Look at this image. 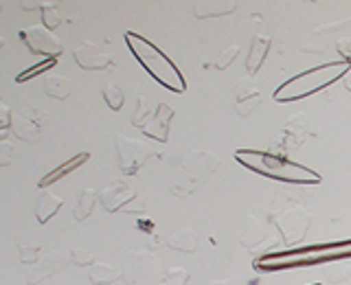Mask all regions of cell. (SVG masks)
Returning <instances> with one entry per match:
<instances>
[{
    "mask_svg": "<svg viewBox=\"0 0 351 285\" xmlns=\"http://www.w3.org/2000/svg\"><path fill=\"white\" fill-rule=\"evenodd\" d=\"M347 90H351V79H347Z\"/></svg>",
    "mask_w": 351,
    "mask_h": 285,
    "instance_id": "26",
    "label": "cell"
},
{
    "mask_svg": "<svg viewBox=\"0 0 351 285\" xmlns=\"http://www.w3.org/2000/svg\"><path fill=\"white\" fill-rule=\"evenodd\" d=\"M117 142H119V147H117L119 162H121V169H123L125 173H134L152 156V151L147 149V145H143V142H138V140L117 138Z\"/></svg>",
    "mask_w": 351,
    "mask_h": 285,
    "instance_id": "6",
    "label": "cell"
},
{
    "mask_svg": "<svg viewBox=\"0 0 351 285\" xmlns=\"http://www.w3.org/2000/svg\"><path fill=\"white\" fill-rule=\"evenodd\" d=\"M171 119H173V110L169 106L160 103L156 112H154L152 119L145 123V127H143V132H145L147 136L165 142V140H167V136H169V123H171Z\"/></svg>",
    "mask_w": 351,
    "mask_h": 285,
    "instance_id": "8",
    "label": "cell"
},
{
    "mask_svg": "<svg viewBox=\"0 0 351 285\" xmlns=\"http://www.w3.org/2000/svg\"><path fill=\"white\" fill-rule=\"evenodd\" d=\"M22 42L27 44L29 51H33L36 55H42V58H58L62 53V42L51 33V29L44 27H29L25 31H20Z\"/></svg>",
    "mask_w": 351,
    "mask_h": 285,
    "instance_id": "5",
    "label": "cell"
},
{
    "mask_svg": "<svg viewBox=\"0 0 351 285\" xmlns=\"http://www.w3.org/2000/svg\"><path fill=\"white\" fill-rule=\"evenodd\" d=\"M104 99H106V103H108L110 110H112V112H119V110L123 108V103H125L123 90H121V88H117V86H106Z\"/></svg>",
    "mask_w": 351,
    "mask_h": 285,
    "instance_id": "18",
    "label": "cell"
},
{
    "mask_svg": "<svg viewBox=\"0 0 351 285\" xmlns=\"http://www.w3.org/2000/svg\"><path fill=\"white\" fill-rule=\"evenodd\" d=\"M239 55V47H230V51H224V53H219V58H217V62H213V66L217 71H224L226 66H230L233 64V60Z\"/></svg>",
    "mask_w": 351,
    "mask_h": 285,
    "instance_id": "23",
    "label": "cell"
},
{
    "mask_svg": "<svg viewBox=\"0 0 351 285\" xmlns=\"http://www.w3.org/2000/svg\"><path fill=\"white\" fill-rule=\"evenodd\" d=\"M71 255L75 257V263H80V266H86V263L90 261V252H86V250H80V248H77V250H73Z\"/></svg>",
    "mask_w": 351,
    "mask_h": 285,
    "instance_id": "25",
    "label": "cell"
},
{
    "mask_svg": "<svg viewBox=\"0 0 351 285\" xmlns=\"http://www.w3.org/2000/svg\"><path fill=\"white\" fill-rule=\"evenodd\" d=\"M18 129H16V134L20 136V138H25V140H29V134L27 132L31 129L33 134H36V138H40V125L36 123L33 119H27V116H22L20 121H18V125H16Z\"/></svg>",
    "mask_w": 351,
    "mask_h": 285,
    "instance_id": "21",
    "label": "cell"
},
{
    "mask_svg": "<svg viewBox=\"0 0 351 285\" xmlns=\"http://www.w3.org/2000/svg\"><path fill=\"white\" fill-rule=\"evenodd\" d=\"M268 49H270V38L255 36V40H252V47H250V53H248V60H246V71L250 75H257L263 60H266Z\"/></svg>",
    "mask_w": 351,
    "mask_h": 285,
    "instance_id": "10",
    "label": "cell"
},
{
    "mask_svg": "<svg viewBox=\"0 0 351 285\" xmlns=\"http://www.w3.org/2000/svg\"><path fill=\"white\" fill-rule=\"evenodd\" d=\"M86 160H88V153H77V156H75L73 160L64 162L62 167L53 169L51 173H47V175H44V178H42V180H40L38 184H40V186H49V184H53V182H58L60 178H64L66 173H69V171H73V169H77V167H80V164H82V162H86Z\"/></svg>",
    "mask_w": 351,
    "mask_h": 285,
    "instance_id": "13",
    "label": "cell"
},
{
    "mask_svg": "<svg viewBox=\"0 0 351 285\" xmlns=\"http://www.w3.org/2000/svg\"><path fill=\"white\" fill-rule=\"evenodd\" d=\"M303 208H290V211H285L279 219V226H288L292 224L290 228H283V233H285V239L288 241H294V239H301L305 233H307V228H310V224H299L296 222V217L301 215Z\"/></svg>",
    "mask_w": 351,
    "mask_h": 285,
    "instance_id": "11",
    "label": "cell"
},
{
    "mask_svg": "<svg viewBox=\"0 0 351 285\" xmlns=\"http://www.w3.org/2000/svg\"><path fill=\"white\" fill-rule=\"evenodd\" d=\"M351 257V241H338V244H318L288 252H272L268 257L255 261V268L263 272H277L290 268H310L321 266L327 261H338Z\"/></svg>",
    "mask_w": 351,
    "mask_h": 285,
    "instance_id": "2",
    "label": "cell"
},
{
    "mask_svg": "<svg viewBox=\"0 0 351 285\" xmlns=\"http://www.w3.org/2000/svg\"><path fill=\"white\" fill-rule=\"evenodd\" d=\"M186 281H189V274H186L184 270H180V268H173V270H169L167 274H165V279H162L160 285H184Z\"/></svg>",
    "mask_w": 351,
    "mask_h": 285,
    "instance_id": "22",
    "label": "cell"
},
{
    "mask_svg": "<svg viewBox=\"0 0 351 285\" xmlns=\"http://www.w3.org/2000/svg\"><path fill=\"white\" fill-rule=\"evenodd\" d=\"M213 285H233V283H213Z\"/></svg>",
    "mask_w": 351,
    "mask_h": 285,
    "instance_id": "27",
    "label": "cell"
},
{
    "mask_svg": "<svg viewBox=\"0 0 351 285\" xmlns=\"http://www.w3.org/2000/svg\"><path fill=\"white\" fill-rule=\"evenodd\" d=\"M136 197V193L130 189L128 184H123V182H117V184H112V186H108V189L101 193V202H104V206L108 208V211H119L121 206H123L125 202H130V200H134Z\"/></svg>",
    "mask_w": 351,
    "mask_h": 285,
    "instance_id": "9",
    "label": "cell"
},
{
    "mask_svg": "<svg viewBox=\"0 0 351 285\" xmlns=\"http://www.w3.org/2000/svg\"><path fill=\"white\" fill-rule=\"evenodd\" d=\"M125 42H128V49L132 51V55L136 58V62L152 75V79H156L160 86H165L167 90H171L176 95L186 92V82H184L180 69L158 47H154L149 40H145L143 36H138V33H132V31L125 33Z\"/></svg>",
    "mask_w": 351,
    "mask_h": 285,
    "instance_id": "3",
    "label": "cell"
},
{
    "mask_svg": "<svg viewBox=\"0 0 351 285\" xmlns=\"http://www.w3.org/2000/svg\"><path fill=\"white\" fill-rule=\"evenodd\" d=\"M58 64V58H51V60H42L38 66H33V69H29V71H25L20 77H16L18 82H27V79H31L33 75H42V73H47L49 69H53V66Z\"/></svg>",
    "mask_w": 351,
    "mask_h": 285,
    "instance_id": "20",
    "label": "cell"
},
{
    "mask_svg": "<svg viewBox=\"0 0 351 285\" xmlns=\"http://www.w3.org/2000/svg\"><path fill=\"white\" fill-rule=\"evenodd\" d=\"M235 158L239 164H244L246 169L263 175V178L277 180V182H288V184L321 182V175L316 171L303 167L299 162H292L290 158H285L283 153H270V151H259V149H237Z\"/></svg>",
    "mask_w": 351,
    "mask_h": 285,
    "instance_id": "1",
    "label": "cell"
},
{
    "mask_svg": "<svg viewBox=\"0 0 351 285\" xmlns=\"http://www.w3.org/2000/svg\"><path fill=\"white\" fill-rule=\"evenodd\" d=\"M42 22L47 25V29H55L62 25V16H60V9L55 5H44L42 7Z\"/></svg>",
    "mask_w": 351,
    "mask_h": 285,
    "instance_id": "19",
    "label": "cell"
},
{
    "mask_svg": "<svg viewBox=\"0 0 351 285\" xmlns=\"http://www.w3.org/2000/svg\"><path fill=\"white\" fill-rule=\"evenodd\" d=\"M44 90H47V95H49V97L60 99V101H64V99L71 95V84L64 79V75L47 77V79H44Z\"/></svg>",
    "mask_w": 351,
    "mask_h": 285,
    "instance_id": "14",
    "label": "cell"
},
{
    "mask_svg": "<svg viewBox=\"0 0 351 285\" xmlns=\"http://www.w3.org/2000/svg\"><path fill=\"white\" fill-rule=\"evenodd\" d=\"M169 246L176 248V250H182V252H191L195 248V233L186 228V230H182V233L173 235L169 239Z\"/></svg>",
    "mask_w": 351,
    "mask_h": 285,
    "instance_id": "17",
    "label": "cell"
},
{
    "mask_svg": "<svg viewBox=\"0 0 351 285\" xmlns=\"http://www.w3.org/2000/svg\"><path fill=\"white\" fill-rule=\"evenodd\" d=\"M338 53H340V58H343V62H347L351 66V38H343L338 42Z\"/></svg>",
    "mask_w": 351,
    "mask_h": 285,
    "instance_id": "24",
    "label": "cell"
},
{
    "mask_svg": "<svg viewBox=\"0 0 351 285\" xmlns=\"http://www.w3.org/2000/svg\"><path fill=\"white\" fill-rule=\"evenodd\" d=\"M75 60L86 71H104L108 66H112V55L106 53L104 49H99L93 42L82 44V47L75 51Z\"/></svg>",
    "mask_w": 351,
    "mask_h": 285,
    "instance_id": "7",
    "label": "cell"
},
{
    "mask_svg": "<svg viewBox=\"0 0 351 285\" xmlns=\"http://www.w3.org/2000/svg\"><path fill=\"white\" fill-rule=\"evenodd\" d=\"M349 71H351V66L347 62L336 60V62L316 66V69H310L301 75H294L274 90V101H279V103L299 101V99H305L314 92H321L327 86L338 82L340 77H347Z\"/></svg>",
    "mask_w": 351,
    "mask_h": 285,
    "instance_id": "4",
    "label": "cell"
},
{
    "mask_svg": "<svg viewBox=\"0 0 351 285\" xmlns=\"http://www.w3.org/2000/svg\"><path fill=\"white\" fill-rule=\"evenodd\" d=\"M316 285H321V283H316Z\"/></svg>",
    "mask_w": 351,
    "mask_h": 285,
    "instance_id": "28",
    "label": "cell"
},
{
    "mask_svg": "<svg viewBox=\"0 0 351 285\" xmlns=\"http://www.w3.org/2000/svg\"><path fill=\"white\" fill-rule=\"evenodd\" d=\"M93 206H95V191L93 189H84L80 202H77V206H75V217L82 222V219H86L88 215L93 213Z\"/></svg>",
    "mask_w": 351,
    "mask_h": 285,
    "instance_id": "16",
    "label": "cell"
},
{
    "mask_svg": "<svg viewBox=\"0 0 351 285\" xmlns=\"http://www.w3.org/2000/svg\"><path fill=\"white\" fill-rule=\"evenodd\" d=\"M62 206V197L53 195V193H42L36 202V215L40 224H47L49 219L60 211Z\"/></svg>",
    "mask_w": 351,
    "mask_h": 285,
    "instance_id": "12",
    "label": "cell"
},
{
    "mask_svg": "<svg viewBox=\"0 0 351 285\" xmlns=\"http://www.w3.org/2000/svg\"><path fill=\"white\" fill-rule=\"evenodd\" d=\"M88 274H90V281L95 285H110L119 279V272L112 266H108V263H95V266L88 270Z\"/></svg>",
    "mask_w": 351,
    "mask_h": 285,
    "instance_id": "15",
    "label": "cell"
}]
</instances>
